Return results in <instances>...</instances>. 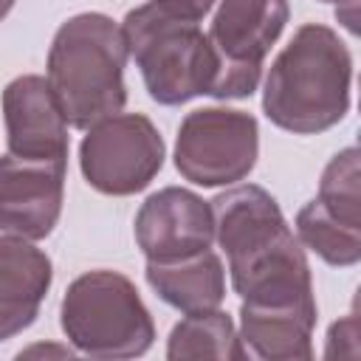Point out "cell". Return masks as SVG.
<instances>
[{
    "instance_id": "obj_8",
    "label": "cell",
    "mask_w": 361,
    "mask_h": 361,
    "mask_svg": "<svg viewBox=\"0 0 361 361\" xmlns=\"http://www.w3.org/2000/svg\"><path fill=\"white\" fill-rule=\"evenodd\" d=\"M85 180L113 197L149 186L164 166V138L144 113H116L87 130L79 147Z\"/></svg>"
},
{
    "instance_id": "obj_24",
    "label": "cell",
    "mask_w": 361,
    "mask_h": 361,
    "mask_svg": "<svg viewBox=\"0 0 361 361\" xmlns=\"http://www.w3.org/2000/svg\"><path fill=\"white\" fill-rule=\"evenodd\" d=\"M358 110H361V99H358Z\"/></svg>"
},
{
    "instance_id": "obj_15",
    "label": "cell",
    "mask_w": 361,
    "mask_h": 361,
    "mask_svg": "<svg viewBox=\"0 0 361 361\" xmlns=\"http://www.w3.org/2000/svg\"><path fill=\"white\" fill-rule=\"evenodd\" d=\"M251 353L243 344L240 330L234 327L231 316L223 310H200L186 313L166 341L169 361H192V358H220V361H243Z\"/></svg>"
},
{
    "instance_id": "obj_4",
    "label": "cell",
    "mask_w": 361,
    "mask_h": 361,
    "mask_svg": "<svg viewBox=\"0 0 361 361\" xmlns=\"http://www.w3.org/2000/svg\"><path fill=\"white\" fill-rule=\"evenodd\" d=\"M124 37L149 96L175 107L195 96H212L217 82V54L200 20L183 17L161 0L127 11Z\"/></svg>"
},
{
    "instance_id": "obj_6",
    "label": "cell",
    "mask_w": 361,
    "mask_h": 361,
    "mask_svg": "<svg viewBox=\"0 0 361 361\" xmlns=\"http://www.w3.org/2000/svg\"><path fill=\"white\" fill-rule=\"evenodd\" d=\"M259 155V127L245 110H192L175 138V166L197 186H228L243 180Z\"/></svg>"
},
{
    "instance_id": "obj_14",
    "label": "cell",
    "mask_w": 361,
    "mask_h": 361,
    "mask_svg": "<svg viewBox=\"0 0 361 361\" xmlns=\"http://www.w3.org/2000/svg\"><path fill=\"white\" fill-rule=\"evenodd\" d=\"M144 274L149 288L166 305L183 313L214 310L226 299V271L220 257L212 248L183 259H169V262L147 259Z\"/></svg>"
},
{
    "instance_id": "obj_7",
    "label": "cell",
    "mask_w": 361,
    "mask_h": 361,
    "mask_svg": "<svg viewBox=\"0 0 361 361\" xmlns=\"http://www.w3.org/2000/svg\"><path fill=\"white\" fill-rule=\"evenodd\" d=\"M288 14V0H220L209 25L220 62L214 99H245L257 90L262 62L285 31Z\"/></svg>"
},
{
    "instance_id": "obj_3",
    "label": "cell",
    "mask_w": 361,
    "mask_h": 361,
    "mask_svg": "<svg viewBox=\"0 0 361 361\" xmlns=\"http://www.w3.org/2000/svg\"><path fill=\"white\" fill-rule=\"evenodd\" d=\"M127 56L124 28L107 14L85 11L56 28L48 48V85L71 127L90 130L121 113Z\"/></svg>"
},
{
    "instance_id": "obj_16",
    "label": "cell",
    "mask_w": 361,
    "mask_h": 361,
    "mask_svg": "<svg viewBox=\"0 0 361 361\" xmlns=\"http://www.w3.org/2000/svg\"><path fill=\"white\" fill-rule=\"evenodd\" d=\"M296 237L305 248H310L327 265L347 268V265L361 262V228H350V226L338 223L319 203V197L299 209Z\"/></svg>"
},
{
    "instance_id": "obj_21",
    "label": "cell",
    "mask_w": 361,
    "mask_h": 361,
    "mask_svg": "<svg viewBox=\"0 0 361 361\" xmlns=\"http://www.w3.org/2000/svg\"><path fill=\"white\" fill-rule=\"evenodd\" d=\"M34 355H73V353H71L68 347H45V344H34V347L17 353V361H23V358H34Z\"/></svg>"
},
{
    "instance_id": "obj_13",
    "label": "cell",
    "mask_w": 361,
    "mask_h": 361,
    "mask_svg": "<svg viewBox=\"0 0 361 361\" xmlns=\"http://www.w3.org/2000/svg\"><path fill=\"white\" fill-rule=\"evenodd\" d=\"M316 305H240V336L251 355L265 361L313 358Z\"/></svg>"
},
{
    "instance_id": "obj_2",
    "label": "cell",
    "mask_w": 361,
    "mask_h": 361,
    "mask_svg": "<svg viewBox=\"0 0 361 361\" xmlns=\"http://www.w3.org/2000/svg\"><path fill=\"white\" fill-rule=\"evenodd\" d=\"M353 59L338 34L322 23L302 25L274 59L262 110L279 130L316 135L336 127L350 110Z\"/></svg>"
},
{
    "instance_id": "obj_19",
    "label": "cell",
    "mask_w": 361,
    "mask_h": 361,
    "mask_svg": "<svg viewBox=\"0 0 361 361\" xmlns=\"http://www.w3.org/2000/svg\"><path fill=\"white\" fill-rule=\"evenodd\" d=\"M333 14H336V23L341 28L361 37V0H341V3H336Z\"/></svg>"
},
{
    "instance_id": "obj_22",
    "label": "cell",
    "mask_w": 361,
    "mask_h": 361,
    "mask_svg": "<svg viewBox=\"0 0 361 361\" xmlns=\"http://www.w3.org/2000/svg\"><path fill=\"white\" fill-rule=\"evenodd\" d=\"M353 313H358L361 316V285L355 288V293H353Z\"/></svg>"
},
{
    "instance_id": "obj_10",
    "label": "cell",
    "mask_w": 361,
    "mask_h": 361,
    "mask_svg": "<svg viewBox=\"0 0 361 361\" xmlns=\"http://www.w3.org/2000/svg\"><path fill=\"white\" fill-rule=\"evenodd\" d=\"M65 161H25L11 152L0 164V226L3 234L42 240L54 231L62 195Z\"/></svg>"
},
{
    "instance_id": "obj_1",
    "label": "cell",
    "mask_w": 361,
    "mask_h": 361,
    "mask_svg": "<svg viewBox=\"0 0 361 361\" xmlns=\"http://www.w3.org/2000/svg\"><path fill=\"white\" fill-rule=\"evenodd\" d=\"M212 209L231 288L243 302L316 305L305 245L271 192L257 183H240L220 192Z\"/></svg>"
},
{
    "instance_id": "obj_12",
    "label": "cell",
    "mask_w": 361,
    "mask_h": 361,
    "mask_svg": "<svg viewBox=\"0 0 361 361\" xmlns=\"http://www.w3.org/2000/svg\"><path fill=\"white\" fill-rule=\"evenodd\" d=\"M51 279V259L34 240L0 237V338L23 333L37 319Z\"/></svg>"
},
{
    "instance_id": "obj_5",
    "label": "cell",
    "mask_w": 361,
    "mask_h": 361,
    "mask_svg": "<svg viewBox=\"0 0 361 361\" xmlns=\"http://www.w3.org/2000/svg\"><path fill=\"white\" fill-rule=\"evenodd\" d=\"M68 341L96 358H135L152 347L155 324L135 285L118 271L76 276L59 307Z\"/></svg>"
},
{
    "instance_id": "obj_20",
    "label": "cell",
    "mask_w": 361,
    "mask_h": 361,
    "mask_svg": "<svg viewBox=\"0 0 361 361\" xmlns=\"http://www.w3.org/2000/svg\"><path fill=\"white\" fill-rule=\"evenodd\" d=\"M161 3H166L169 8H175V11L183 14V17L203 20V17L212 11V6H214L217 0H161Z\"/></svg>"
},
{
    "instance_id": "obj_17",
    "label": "cell",
    "mask_w": 361,
    "mask_h": 361,
    "mask_svg": "<svg viewBox=\"0 0 361 361\" xmlns=\"http://www.w3.org/2000/svg\"><path fill=\"white\" fill-rule=\"evenodd\" d=\"M319 203L344 226L361 228V147L336 152L319 180Z\"/></svg>"
},
{
    "instance_id": "obj_18",
    "label": "cell",
    "mask_w": 361,
    "mask_h": 361,
    "mask_svg": "<svg viewBox=\"0 0 361 361\" xmlns=\"http://www.w3.org/2000/svg\"><path fill=\"white\" fill-rule=\"evenodd\" d=\"M324 358H361V316L350 313L336 319L324 336Z\"/></svg>"
},
{
    "instance_id": "obj_11",
    "label": "cell",
    "mask_w": 361,
    "mask_h": 361,
    "mask_svg": "<svg viewBox=\"0 0 361 361\" xmlns=\"http://www.w3.org/2000/svg\"><path fill=\"white\" fill-rule=\"evenodd\" d=\"M6 144L11 155L25 161H65L68 164V118L48 85V79L25 73L3 90Z\"/></svg>"
},
{
    "instance_id": "obj_23",
    "label": "cell",
    "mask_w": 361,
    "mask_h": 361,
    "mask_svg": "<svg viewBox=\"0 0 361 361\" xmlns=\"http://www.w3.org/2000/svg\"><path fill=\"white\" fill-rule=\"evenodd\" d=\"M322 3H341V0H322Z\"/></svg>"
},
{
    "instance_id": "obj_9",
    "label": "cell",
    "mask_w": 361,
    "mask_h": 361,
    "mask_svg": "<svg viewBox=\"0 0 361 361\" xmlns=\"http://www.w3.org/2000/svg\"><path fill=\"white\" fill-rule=\"evenodd\" d=\"M217 240L212 200L200 195L166 186L152 192L135 214V243L152 262L183 259L209 251Z\"/></svg>"
}]
</instances>
